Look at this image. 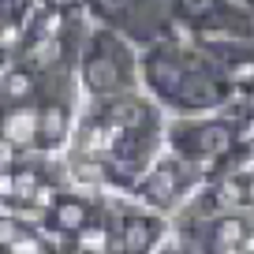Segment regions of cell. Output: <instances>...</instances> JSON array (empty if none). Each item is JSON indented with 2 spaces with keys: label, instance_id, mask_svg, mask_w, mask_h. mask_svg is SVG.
I'll list each match as a JSON object with an SVG mask.
<instances>
[{
  "label": "cell",
  "instance_id": "obj_14",
  "mask_svg": "<svg viewBox=\"0 0 254 254\" xmlns=\"http://www.w3.org/2000/svg\"><path fill=\"white\" fill-rule=\"evenodd\" d=\"M239 138H254V116H247V127L239 131Z\"/></svg>",
  "mask_w": 254,
  "mask_h": 254
},
{
  "label": "cell",
  "instance_id": "obj_11",
  "mask_svg": "<svg viewBox=\"0 0 254 254\" xmlns=\"http://www.w3.org/2000/svg\"><path fill=\"white\" fill-rule=\"evenodd\" d=\"M247 221L243 217H221V221L213 224V254H232V251H239L243 247V239H247Z\"/></svg>",
  "mask_w": 254,
  "mask_h": 254
},
{
  "label": "cell",
  "instance_id": "obj_1",
  "mask_svg": "<svg viewBox=\"0 0 254 254\" xmlns=\"http://www.w3.org/2000/svg\"><path fill=\"white\" fill-rule=\"evenodd\" d=\"M138 67H142V79L161 97H176L194 109H206V105H217L221 97H228V79L213 75L209 56L190 53L183 45H165V41L150 45Z\"/></svg>",
  "mask_w": 254,
  "mask_h": 254
},
{
  "label": "cell",
  "instance_id": "obj_15",
  "mask_svg": "<svg viewBox=\"0 0 254 254\" xmlns=\"http://www.w3.org/2000/svg\"><path fill=\"white\" fill-rule=\"evenodd\" d=\"M243 251H247V254H254V232H247V239H243Z\"/></svg>",
  "mask_w": 254,
  "mask_h": 254
},
{
  "label": "cell",
  "instance_id": "obj_12",
  "mask_svg": "<svg viewBox=\"0 0 254 254\" xmlns=\"http://www.w3.org/2000/svg\"><path fill=\"white\" fill-rule=\"evenodd\" d=\"M75 254H112V232L105 221H90L75 232Z\"/></svg>",
  "mask_w": 254,
  "mask_h": 254
},
{
  "label": "cell",
  "instance_id": "obj_6",
  "mask_svg": "<svg viewBox=\"0 0 254 254\" xmlns=\"http://www.w3.org/2000/svg\"><path fill=\"white\" fill-rule=\"evenodd\" d=\"M0 138L15 150L38 146V105H19V109H0Z\"/></svg>",
  "mask_w": 254,
  "mask_h": 254
},
{
  "label": "cell",
  "instance_id": "obj_19",
  "mask_svg": "<svg viewBox=\"0 0 254 254\" xmlns=\"http://www.w3.org/2000/svg\"><path fill=\"white\" fill-rule=\"evenodd\" d=\"M251 11H254V8H251Z\"/></svg>",
  "mask_w": 254,
  "mask_h": 254
},
{
  "label": "cell",
  "instance_id": "obj_4",
  "mask_svg": "<svg viewBox=\"0 0 254 254\" xmlns=\"http://www.w3.org/2000/svg\"><path fill=\"white\" fill-rule=\"evenodd\" d=\"M153 0H86V15L101 26L120 30L127 41L142 38V11Z\"/></svg>",
  "mask_w": 254,
  "mask_h": 254
},
{
  "label": "cell",
  "instance_id": "obj_5",
  "mask_svg": "<svg viewBox=\"0 0 254 254\" xmlns=\"http://www.w3.org/2000/svg\"><path fill=\"white\" fill-rule=\"evenodd\" d=\"M45 79L34 75L26 64L11 60L0 67V109H19V105H38V97L45 94Z\"/></svg>",
  "mask_w": 254,
  "mask_h": 254
},
{
  "label": "cell",
  "instance_id": "obj_9",
  "mask_svg": "<svg viewBox=\"0 0 254 254\" xmlns=\"http://www.w3.org/2000/svg\"><path fill=\"white\" fill-rule=\"evenodd\" d=\"M153 243H157V221L146 213H124V221H120V251L146 254Z\"/></svg>",
  "mask_w": 254,
  "mask_h": 254
},
{
  "label": "cell",
  "instance_id": "obj_18",
  "mask_svg": "<svg viewBox=\"0 0 254 254\" xmlns=\"http://www.w3.org/2000/svg\"><path fill=\"white\" fill-rule=\"evenodd\" d=\"M49 254H56V251H49Z\"/></svg>",
  "mask_w": 254,
  "mask_h": 254
},
{
  "label": "cell",
  "instance_id": "obj_16",
  "mask_svg": "<svg viewBox=\"0 0 254 254\" xmlns=\"http://www.w3.org/2000/svg\"><path fill=\"white\" fill-rule=\"evenodd\" d=\"M247 202H254V176L247 180Z\"/></svg>",
  "mask_w": 254,
  "mask_h": 254
},
{
  "label": "cell",
  "instance_id": "obj_17",
  "mask_svg": "<svg viewBox=\"0 0 254 254\" xmlns=\"http://www.w3.org/2000/svg\"><path fill=\"white\" fill-rule=\"evenodd\" d=\"M239 4H251V8H254V0H239Z\"/></svg>",
  "mask_w": 254,
  "mask_h": 254
},
{
  "label": "cell",
  "instance_id": "obj_2",
  "mask_svg": "<svg viewBox=\"0 0 254 254\" xmlns=\"http://www.w3.org/2000/svg\"><path fill=\"white\" fill-rule=\"evenodd\" d=\"M138 75L135 49L112 26H101L90 19L79 41V56H75V79H79L86 97H116L131 94Z\"/></svg>",
  "mask_w": 254,
  "mask_h": 254
},
{
  "label": "cell",
  "instance_id": "obj_13",
  "mask_svg": "<svg viewBox=\"0 0 254 254\" xmlns=\"http://www.w3.org/2000/svg\"><path fill=\"white\" fill-rule=\"evenodd\" d=\"M213 206H224V209H236L247 202V183L243 180H217L213 190H209Z\"/></svg>",
  "mask_w": 254,
  "mask_h": 254
},
{
  "label": "cell",
  "instance_id": "obj_10",
  "mask_svg": "<svg viewBox=\"0 0 254 254\" xmlns=\"http://www.w3.org/2000/svg\"><path fill=\"white\" fill-rule=\"evenodd\" d=\"M180 187H183V180L176 176V168H168V165H161V168H153L150 176L142 180V187H138V194H142L150 206H157V209H165L168 202L180 194Z\"/></svg>",
  "mask_w": 254,
  "mask_h": 254
},
{
  "label": "cell",
  "instance_id": "obj_8",
  "mask_svg": "<svg viewBox=\"0 0 254 254\" xmlns=\"http://www.w3.org/2000/svg\"><path fill=\"white\" fill-rule=\"evenodd\" d=\"M41 221H45L53 232H67V236H75L79 228H86V224L94 221V209H90V202H86V198L60 194V198H56L53 206L45 209V217H41Z\"/></svg>",
  "mask_w": 254,
  "mask_h": 254
},
{
  "label": "cell",
  "instance_id": "obj_7",
  "mask_svg": "<svg viewBox=\"0 0 254 254\" xmlns=\"http://www.w3.org/2000/svg\"><path fill=\"white\" fill-rule=\"evenodd\" d=\"M187 135H190V146L183 153H190V157H228L232 146L239 142L232 124H202L194 131H187Z\"/></svg>",
  "mask_w": 254,
  "mask_h": 254
},
{
  "label": "cell",
  "instance_id": "obj_3",
  "mask_svg": "<svg viewBox=\"0 0 254 254\" xmlns=\"http://www.w3.org/2000/svg\"><path fill=\"white\" fill-rule=\"evenodd\" d=\"M75 135V105L67 90H45L38 101V150H60Z\"/></svg>",
  "mask_w": 254,
  "mask_h": 254
}]
</instances>
